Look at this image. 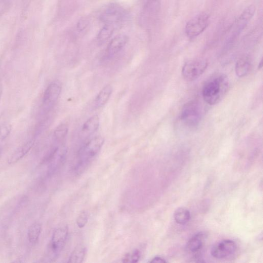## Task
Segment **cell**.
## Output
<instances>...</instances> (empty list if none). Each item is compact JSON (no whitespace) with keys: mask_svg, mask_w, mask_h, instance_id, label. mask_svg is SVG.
Returning a JSON list of instances; mask_svg holds the SVG:
<instances>
[{"mask_svg":"<svg viewBox=\"0 0 263 263\" xmlns=\"http://www.w3.org/2000/svg\"><path fill=\"white\" fill-rule=\"evenodd\" d=\"M41 232V226L36 223L32 225L28 229V239L32 244H36L40 238Z\"/></svg>","mask_w":263,"mask_h":263,"instance_id":"obj_20","label":"cell"},{"mask_svg":"<svg viewBox=\"0 0 263 263\" xmlns=\"http://www.w3.org/2000/svg\"><path fill=\"white\" fill-rule=\"evenodd\" d=\"M200 104L197 101L188 102L182 109L180 120L189 128H195L198 125L201 118Z\"/></svg>","mask_w":263,"mask_h":263,"instance_id":"obj_3","label":"cell"},{"mask_svg":"<svg viewBox=\"0 0 263 263\" xmlns=\"http://www.w3.org/2000/svg\"><path fill=\"white\" fill-rule=\"evenodd\" d=\"M141 257V253L139 251L135 250L131 254L126 255L123 259L124 263H137Z\"/></svg>","mask_w":263,"mask_h":263,"instance_id":"obj_23","label":"cell"},{"mask_svg":"<svg viewBox=\"0 0 263 263\" xmlns=\"http://www.w3.org/2000/svg\"><path fill=\"white\" fill-rule=\"evenodd\" d=\"M35 139H31L21 146L10 156L8 160L9 164H15L23 158L32 149L35 143Z\"/></svg>","mask_w":263,"mask_h":263,"instance_id":"obj_12","label":"cell"},{"mask_svg":"<svg viewBox=\"0 0 263 263\" xmlns=\"http://www.w3.org/2000/svg\"><path fill=\"white\" fill-rule=\"evenodd\" d=\"M166 261L161 257H156L152 259L150 263H166Z\"/></svg>","mask_w":263,"mask_h":263,"instance_id":"obj_26","label":"cell"},{"mask_svg":"<svg viewBox=\"0 0 263 263\" xmlns=\"http://www.w3.org/2000/svg\"><path fill=\"white\" fill-rule=\"evenodd\" d=\"M105 142V139L101 136L91 139L83 146L78 154L77 163L74 170L77 174L82 173L91 164L93 159L100 151Z\"/></svg>","mask_w":263,"mask_h":263,"instance_id":"obj_2","label":"cell"},{"mask_svg":"<svg viewBox=\"0 0 263 263\" xmlns=\"http://www.w3.org/2000/svg\"><path fill=\"white\" fill-rule=\"evenodd\" d=\"M90 26V22L87 18H82L77 24V30L79 33H84L86 32Z\"/></svg>","mask_w":263,"mask_h":263,"instance_id":"obj_24","label":"cell"},{"mask_svg":"<svg viewBox=\"0 0 263 263\" xmlns=\"http://www.w3.org/2000/svg\"><path fill=\"white\" fill-rule=\"evenodd\" d=\"M160 0H147V3L149 4H159Z\"/></svg>","mask_w":263,"mask_h":263,"instance_id":"obj_27","label":"cell"},{"mask_svg":"<svg viewBox=\"0 0 263 263\" xmlns=\"http://www.w3.org/2000/svg\"><path fill=\"white\" fill-rule=\"evenodd\" d=\"M255 11L256 7L254 5H251L245 9L235 24L231 35L232 39L236 38L244 30V29L253 18Z\"/></svg>","mask_w":263,"mask_h":263,"instance_id":"obj_10","label":"cell"},{"mask_svg":"<svg viewBox=\"0 0 263 263\" xmlns=\"http://www.w3.org/2000/svg\"><path fill=\"white\" fill-rule=\"evenodd\" d=\"M209 15L207 12H201L187 23L185 30L189 38L199 36L206 30L209 23Z\"/></svg>","mask_w":263,"mask_h":263,"instance_id":"obj_4","label":"cell"},{"mask_svg":"<svg viewBox=\"0 0 263 263\" xmlns=\"http://www.w3.org/2000/svg\"><path fill=\"white\" fill-rule=\"evenodd\" d=\"M86 250L84 246L79 245L77 246L71 253L68 263H81L83 262L86 255Z\"/></svg>","mask_w":263,"mask_h":263,"instance_id":"obj_17","label":"cell"},{"mask_svg":"<svg viewBox=\"0 0 263 263\" xmlns=\"http://www.w3.org/2000/svg\"><path fill=\"white\" fill-rule=\"evenodd\" d=\"M2 94H3V85H2V83L1 80H0V101H1Z\"/></svg>","mask_w":263,"mask_h":263,"instance_id":"obj_28","label":"cell"},{"mask_svg":"<svg viewBox=\"0 0 263 263\" xmlns=\"http://www.w3.org/2000/svg\"><path fill=\"white\" fill-rule=\"evenodd\" d=\"M208 63L203 60H195L187 62L182 68V75L187 81H194L198 78L207 69Z\"/></svg>","mask_w":263,"mask_h":263,"instance_id":"obj_6","label":"cell"},{"mask_svg":"<svg viewBox=\"0 0 263 263\" xmlns=\"http://www.w3.org/2000/svg\"><path fill=\"white\" fill-rule=\"evenodd\" d=\"M62 91V84L60 81L55 80L48 85L42 99V109L44 112H48L54 107Z\"/></svg>","mask_w":263,"mask_h":263,"instance_id":"obj_5","label":"cell"},{"mask_svg":"<svg viewBox=\"0 0 263 263\" xmlns=\"http://www.w3.org/2000/svg\"><path fill=\"white\" fill-rule=\"evenodd\" d=\"M174 217L175 222L178 224L185 225L191 219V212L186 208L180 207L175 211Z\"/></svg>","mask_w":263,"mask_h":263,"instance_id":"obj_18","label":"cell"},{"mask_svg":"<svg viewBox=\"0 0 263 263\" xmlns=\"http://www.w3.org/2000/svg\"><path fill=\"white\" fill-rule=\"evenodd\" d=\"M229 86V79L226 75L214 76L204 84L202 89L204 100L210 105L217 104L225 96Z\"/></svg>","mask_w":263,"mask_h":263,"instance_id":"obj_1","label":"cell"},{"mask_svg":"<svg viewBox=\"0 0 263 263\" xmlns=\"http://www.w3.org/2000/svg\"><path fill=\"white\" fill-rule=\"evenodd\" d=\"M11 126L7 123L0 125V141L4 142L11 132Z\"/></svg>","mask_w":263,"mask_h":263,"instance_id":"obj_22","label":"cell"},{"mask_svg":"<svg viewBox=\"0 0 263 263\" xmlns=\"http://www.w3.org/2000/svg\"><path fill=\"white\" fill-rule=\"evenodd\" d=\"M251 61L247 56L242 57L238 60L236 65V72L239 77L246 76L251 68Z\"/></svg>","mask_w":263,"mask_h":263,"instance_id":"obj_15","label":"cell"},{"mask_svg":"<svg viewBox=\"0 0 263 263\" xmlns=\"http://www.w3.org/2000/svg\"><path fill=\"white\" fill-rule=\"evenodd\" d=\"M68 128L66 125L62 124L57 127L54 133V136L57 141L63 140L67 135Z\"/></svg>","mask_w":263,"mask_h":263,"instance_id":"obj_21","label":"cell"},{"mask_svg":"<svg viewBox=\"0 0 263 263\" xmlns=\"http://www.w3.org/2000/svg\"><path fill=\"white\" fill-rule=\"evenodd\" d=\"M115 28L113 24H106L101 28L97 36V40L102 44L108 41L113 35Z\"/></svg>","mask_w":263,"mask_h":263,"instance_id":"obj_19","label":"cell"},{"mask_svg":"<svg viewBox=\"0 0 263 263\" xmlns=\"http://www.w3.org/2000/svg\"><path fill=\"white\" fill-rule=\"evenodd\" d=\"M68 235V228L67 226L61 227L54 231L50 244V251L53 257H57L63 251Z\"/></svg>","mask_w":263,"mask_h":263,"instance_id":"obj_7","label":"cell"},{"mask_svg":"<svg viewBox=\"0 0 263 263\" xmlns=\"http://www.w3.org/2000/svg\"><path fill=\"white\" fill-rule=\"evenodd\" d=\"M237 248L235 242L230 240H224L212 248L211 254L216 259H224L235 253Z\"/></svg>","mask_w":263,"mask_h":263,"instance_id":"obj_8","label":"cell"},{"mask_svg":"<svg viewBox=\"0 0 263 263\" xmlns=\"http://www.w3.org/2000/svg\"><path fill=\"white\" fill-rule=\"evenodd\" d=\"M100 124L98 115H95L87 120L83 124L81 130V136L83 138L90 137L98 130Z\"/></svg>","mask_w":263,"mask_h":263,"instance_id":"obj_13","label":"cell"},{"mask_svg":"<svg viewBox=\"0 0 263 263\" xmlns=\"http://www.w3.org/2000/svg\"><path fill=\"white\" fill-rule=\"evenodd\" d=\"M203 241V234L202 233L197 234L189 241L187 244L188 251L192 253H197L199 251L202 247Z\"/></svg>","mask_w":263,"mask_h":263,"instance_id":"obj_16","label":"cell"},{"mask_svg":"<svg viewBox=\"0 0 263 263\" xmlns=\"http://www.w3.org/2000/svg\"><path fill=\"white\" fill-rule=\"evenodd\" d=\"M113 91V86L108 84L102 89L95 99V105L97 108L105 106L111 96Z\"/></svg>","mask_w":263,"mask_h":263,"instance_id":"obj_14","label":"cell"},{"mask_svg":"<svg viewBox=\"0 0 263 263\" xmlns=\"http://www.w3.org/2000/svg\"><path fill=\"white\" fill-rule=\"evenodd\" d=\"M89 221L88 212L85 211L81 212L77 218V225L80 228L84 227Z\"/></svg>","mask_w":263,"mask_h":263,"instance_id":"obj_25","label":"cell"},{"mask_svg":"<svg viewBox=\"0 0 263 263\" xmlns=\"http://www.w3.org/2000/svg\"><path fill=\"white\" fill-rule=\"evenodd\" d=\"M128 40V37L125 35L116 36L109 44L107 49V54L113 56L119 53L126 46Z\"/></svg>","mask_w":263,"mask_h":263,"instance_id":"obj_11","label":"cell"},{"mask_svg":"<svg viewBox=\"0 0 263 263\" xmlns=\"http://www.w3.org/2000/svg\"><path fill=\"white\" fill-rule=\"evenodd\" d=\"M125 15L124 8L119 4H110L101 14V20L106 24H113L122 20Z\"/></svg>","mask_w":263,"mask_h":263,"instance_id":"obj_9","label":"cell"}]
</instances>
